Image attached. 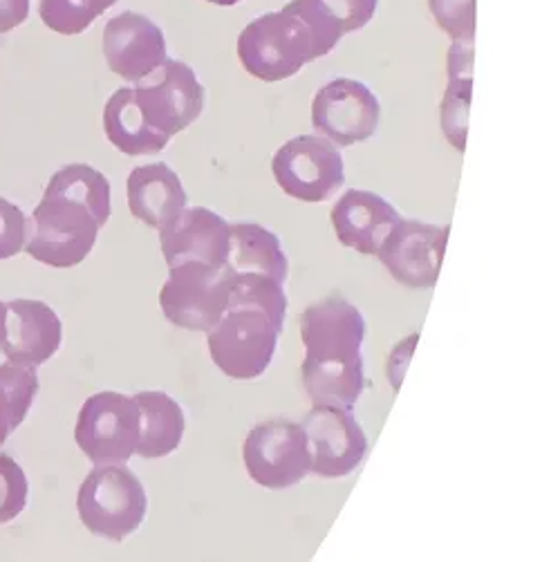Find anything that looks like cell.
Listing matches in <instances>:
<instances>
[{"mask_svg":"<svg viewBox=\"0 0 560 562\" xmlns=\"http://www.w3.org/2000/svg\"><path fill=\"white\" fill-rule=\"evenodd\" d=\"M110 182L97 168L88 164L59 168L27 217L25 254L54 269L81 265L110 220Z\"/></svg>","mask_w":560,"mask_h":562,"instance_id":"6da1fadb","label":"cell"},{"mask_svg":"<svg viewBox=\"0 0 560 562\" xmlns=\"http://www.w3.org/2000/svg\"><path fill=\"white\" fill-rule=\"evenodd\" d=\"M366 318L341 292L312 303L301 314V376L312 406L352 408L366 390Z\"/></svg>","mask_w":560,"mask_h":562,"instance_id":"7a4b0ae2","label":"cell"},{"mask_svg":"<svg viewBox=\"0 0 560 562\" xmlns=\"http://www.w3.org/2000/svg\"><path fill=\"white\" fill-rule=\"evenodd\" d=\"M344 36L339 23L316 0H292L283 10L254 19L240 32L236 49L247 75L276 83L323 59Z\"/></svg>","mask_w":560,"mask_h":562,"instance_id":"3957f363","label":"cell"},{"mask_svg":"<svg viewBox=\"0 0 560 562\" xmlns=\"http://www.w3.org/2000/svg\"><path fill=\"white\" fill-rule=\"evenodd\" d=\"M283 327L258 305L229 301L220 321L206 331L209 357L224 376L254 381L269 370Z\"/></svg>","mask_w":560,"mask_h":562,"instance_id":"277c9868","label":"cell"},{"mask_svg":"<svg viewBox=\"0 0 560 562\" xmlns=\"http://www.w3.org/2000/svg\"><path fill=\"white\" fill-rule=\"evenodd\" d=\"M77 512L92 536L124 542L144 525L148 495L142 480L126 464L97 467L79 486Z\"/></svg>","mask_w":560,"mask_h":562,"instance_id":"5b68a950","label":"cell"},{"mask_svg":"<svg viewBox=\"0 0 560 562\" xmlns=\"http://www.w3.org/2000/svg\"><path fill=\"white\" fill-rule=\"evenodd\" d=\"M142 430V413L133 397L103 390L79 411L75 441L94 467L128 464Z\"/></svg>","mask_w":560,"mask_h":562,"instance_id":"8992f818","label":"cell"},{"mask_svg":"<svg viewBox=\"0 0 560 562\" xmlns=\"http://www.w3.org/2000/svg\"><path fill=\"white\" fill-rule=\"evenodd\" d=\"M243 464L247 475L267 491L296 486L312 469L303 426L292 419H269L254 426L243 443Z\"/></svg>","mask_w":560,"mask_h":562,"instance_id":"52a82bcc","label":"cell"},{"mask_svg":"<svg viewBox=\"0 0 560 562\" xmlns=\"http://www.w3.org/2000/svg\"><path fill=\"white\" fill-rule=\"evenodd\" d=\"M271 173L285 195L318 204L346 184L341 150L323 135H299L280 146L271 159Z\"/></svg>","mask_w":560,"mask_h":562,"instance_id":"ba28073f","label":"cell"},{"mask_svg":"<svg viewBox=\"0 0 560 562\" xmlns=\"http://www.w3.org/2000/svg\"><path fill=\"white\" fill-rule=\"evenodd\" d=\"M133 99L148 126L171 139L200 120L206 90L191 66L166 59L146 79L133 83Z\"/></svg>","mask_w":560,"mask_h":562,"instance_id":"9c48e42d","label":"cell"},{"mask_svg":"<svg viewBox=\"0 0 560 562\" xmlns=\"http://www.w3.org/2000/svg\"><path fill=\"white\" fill-rule=\"evenodd\" d=\"M232 278L227 269L204 262H182L171 267L159 290L164 318L189 331H209L227 310Z\"/></svg>","mask_w":560,"mask_h":562,"instance_id":"30bf717a","label":"cell"},{"mask_svg":"<svg viewBox=\"0 0 560 562\" xmlns=\"http://www.w3.org/2000/svg\"><path fill=\"white\" fill-rule=\"evenodd\" d=\"M381 103L361 81L334 79L325 83L312 101V126L316 135L329 139L336 148H350L377 135Z\"/></svg>","mask_w":560,"mask_h":562,"instance_id":"8fae6325","label":"cell"},{"mask_svg":"<svg viewBox=\"0 0 560 562\" xmlns=\"http://www.w3.org/2000/svg\"><path fill=\"white\" fill-rule=\"evenodd\" d=\"M312 456L310 473L325 480L352 475L368 453V435L352 408L312 406L301 422Z\"/></svg>","mask_w":560,"mask_h":562,"instance_id":"7c38bea8","label":"cell"},{"mask_svg":"<svg viewBox=\"0 0 560 562\" xmlns=\"http://www.w3.org/2000/svg\"><path fill=\"white\" fill-rule=\"evenodd\" d=\"M451 224H426L419 220H400L385 240L377 258L388 273L408 290H433L446 254Z\"/></svg>","mask_w":560,"mask_h":562,"instance_id":"4fadbf2b","label":"cell"},{"mask_svg":"<svg viewBox=\"0 0 560 562\" xmlns=\"http://www.w3.org/2000/svg\"><path fill=\"white\" fill-rule=\"evenodd\" d=\"M232 224L206 206H187L159 229L161 256L171 267L182 262H204L224 269L232 243Z\"/></svg>","mask_w":560,"mask_h":562,"instance_id":"5bb4252c","label":"cell"},{"mask_svg":"<svg viewBox=\"0 0 560 562\" xmlns=\"http://www.w3.org/2000/svg\"><path fill=\"white\" fill-rule=\"evenodd\" d=\"M103 56L112 75L139 83L166 59V38L148 16L122 12L103 27Z\"/></svg>","mask_w":560,"mask_h":562,"instance_id":"9a60e30c","label":"cell"},{"mask_svg":"<svg viewBox=\"0 0 560 562\" xmlns=\"http://www.w3.org/2000/svg\"><path fill=\"white\" fill-rule=\"evenodd\" d=\"M5 305V341L0 344V352L10 363L38 368L59 352L64 344V323L47 303L14 299Z\"/></svg>","mask_w":560,"mask_h":562,"instance_id":"2e32d148","label":"cell"},{"mask_svg":"<svg viewBox=\"0 0 560 562\" xmlns=\"http://www.w3.org/2000/svg\"><path fill=\"white\" fill-rule=\"evenodd\" d=\"M329 220L344 247L363 256H377L385 236L402 220V213L379 193L352 189L334 202Z\"/></svg>","mask_w":560,"mask_h":562,"instance_id":"e0dca14e","label":"cell"},{"mask_svg":"<svg viewBox=\"0 0 560 562\" xmlns=\"http://www.w3.org/2000/svg\"><path fill=\"white\" fill-rule=\"evenodd\" d=\"M126 195L133 217L157 232L189 204L180 176L164 161L133 168L126 180Z\"/></svg>","mask_w":560,"mask_h":562,"instance_id":"ac0fdd59","label":"cell"},{"mask_svg":"<svg viewBox=\"0 0 560 562\" xmlns=\"http://www.w3.org/2000/svg\"><path fill=\"white\" fill-rule=\"evenodd\" d=\"M232 243L224 269L232 276H267L288 283L290 260L280 238L256 222L232 224Z\"/></svg>","mask_w":560,"mask_h":562,"instance_id":"d6986e66","label":"cell"},{"mask_svg":"<svg viewBox=\"0 0 560 562\" xmlns=\"http://www.w3.org/2000/svg\"><path fill=\"white\" fill-rule=\"evenodd\" d=\"M133 400L142 413V430L135 453L146 460L173 456L187 430L182 406L161 390H142L133 395Z\"/></svg>","mask_w":560,"mask_h":562,"instance_id":"ffe728a7","label":"cell"},{"mask_svg":"<svg viewBox=\"0 0 560 562\" xmlns=\"http://www.w3.org/2000/svg\"><path fill=\"white\" fill-rule=\"evenodd\" d=\"M475 41L451 43L448 49V86L439 105L441 133L458 153L467 148L469 133V112H471V92H473V64H475Z\"/></svg>","mask_w":560,"mask_h":562,"instance_id":"44dd1931","label":"cell"},{"mask_svg":"<svg viewBox=\"0 0 560 562\" xmlns=\"http://www.w3.org/2000/svg\"><path fill=\"white\" fill-rule=\"evenodd\" d=\"M103 131L108 142L128 157L157 155L168 146V137L155 133L133 99V86L112 92L103 108Z\"/></svg>","mask_w":560,"mask_h":562,"instance_id":"7402d4cb","label":"cell"},{"mask_svg":"<svg viewBox=\"0 0 560 562\" xmlns=\"http://www.w3.org/2000/svg\"><path fill=\"white\" fill-rule=\"evenodd\" d=\"M38 395L36 368L3 363L0 366V448L25 422Z\"/></svg>","mask_w":560,"mask_h":562,"instance_id":"603a6c76","label":"cell"},{"mask_svg":"<svg viewBox=\"0 0 560 562\" xmlns=\"http://www.w3.org/2000/svg\"><path fill=\"white\" fill-rule=\"evenodd\" d=\"M117 3L120 0H41L38 16L52 32L77 36Z\"/></svg>","mask_w":560,"mask_h":562,"instance_id":"cb8c5ba5","label":"cell"},{"mask_svg":"<svg viewBox=\"0 0 560 562\" xmlns=\"http://www.w3.org/2000/svg\"><path fill=\"white\" fill-rule=\"evenodd\" d=\"M428 10L453 43L475 41V0H428Z\"/></svg>","mask_w":560,"mask_h":562,"instance_id":"d4e9b609","label":"cell"},{"mask_svg":"<svg viewBox=\"0 0 560 562\" xmlns=\"http://www.w3.org/2000/svg\"><path fill=\"white\" fill-rule=\"evenodd\" d=\"M30 482L21 464L0 453V525L12 522L19 518L27 504Z\"/></svg>","mask_w":560,"mask_h":562,"instance_id":"484cf974","label":"cell"},{"mask_svg":"<svg viewBox=\"0 0 560 562\" xmlns=\"http://www.w3.org/2000/svg\"><path fill=\"white\" fill-rule=\"evenodd\" d=\"M316 3L339 23L344 34H352L374 19L379 0H316Z\"/></svg>","mask_w":560,"mask_h":562,"instance_id":"4316f807","label":"cell"},{"mask_svg":"<svg viewBox=\"0 0 560 562\" xmlns=\"http://www.w3.org/2000/svg\"><path fill=\"white\" fill-rule=\"evenodd\" d=\"M25 229L27 215L10 200L0 198V260L14 258L23 251Z\"/></svg>","mask_w":560,"mask_h":562,"instance_id":"83f0119b","label":"cell"},{"mask_svg":"<svg viewBox=\"0 0 560 562\" xmlns=\"http://www.w3.org/2000/svg\"><path fill=\"white\" fill-rule=\"evenodd\" d=\"M30 16V0H0V34L23 25Z\"/></svg>","mask_w":560,"mask_h":562,"instance_id":"f1b7e54d","label":"cell"},{"mask_svg":"<svg viewBox=\"0 0 560 562\" xmlns=\"http://www.w3.org/2000/svg\"><path fill=\"white\" fill-rule=\"evenodd\" d=\"M5 321H8V305L0 301V344L5 341Z\"/></svg>","mask_w":560,"mask_h":562,"instance_id":"f546056e","label":"cell"},{"mask_svg":"<svg viewBox=\"0 0 560 562\" xmlns=\"http://www.w3.org/2000/svg\"><path fill=\"white\" fill-rule=\"evenodd\" d=\"M204 3H211L215 8H234V5L243 3V0H204Z\"/></svg>","mask_w":560,"mask_h":562,"instance_id":"4dcf8cb0","label":"cell"}]
</instances>
